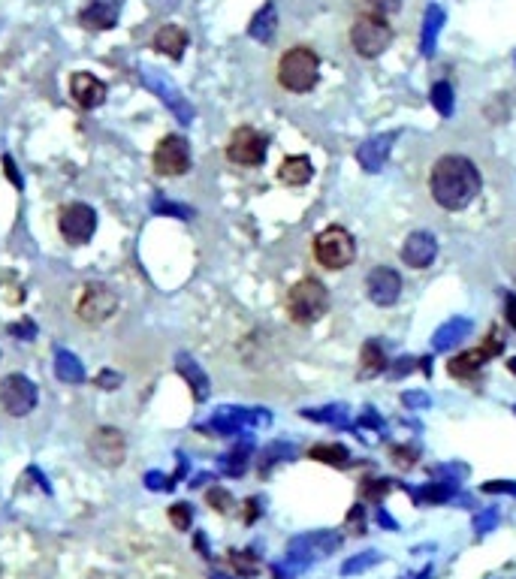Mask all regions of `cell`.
Wrapping results in <instances>:
<instances>
[{
	"label": "cell",
	"instance_id": "1",
	"mask_svg": "<svg viewBox=\"0 0 516 579\" xmlns=\"http://www.w3.org/2000/svg\"><path fill=\"white\" fill-rule=\"evenodd\" d=\"M480 190H483L480 169L465 154H444L432 163L429 193L441 209L462 212L480 197Z\"/></svg>",
	"mask_w": 516,
	"mask_h": 579
},
{
	"label": "cell",
	"instance_id": "2",
	"mask_svg": "<svg viewBox=\"0 0 516 579\" xmlns=\"http://www.w3.org/2000/svg\"><path fill=\"white\" fill-rule=\"evenodd\" d=\"M278 85L290 94H308L320 79V55L308 46H293L278 61Z\"/></svg>",
	"mask_w": 516,
	"mask_h": 579
},
{
	"label": "cell",
	"instance_id": "3",
	"mask_svg": "<svg viewBox=\"0 0 516 579\" xmlns=\"http://www.w3.org/2000/svg\"><path fill=\"white\" fill-rule=\"evenodd\" d=\"M284 308H287L293 323L311 326V323H317L329 311V290L317 278H302V281H296L287 290Z\"/></svg>",
	"mask_w": 516,
	"mask_h": 579
},
{
	"label": "cell",
	"instance_id": "4",
	"mask_svg": "<svg viewBox=\"0 0 516 579\" xmlns=\"http://www.w3.org/2000/svg\"><path fill=\"white\" fill-rule=\"evenodd\" d=\"M311 251H314V260L329 269V272H341V269H348L354 260H357V242L354 236L344 230V227H326L323 233L314 236L311 242Z\"/></svg>",
	"mask_w": 516,
	"mask_h": 579
},
{
	"label": "cell",
	"instance_id": "5",
	"mask_svg": "<svg viewBox=\"0 0 516 579\" xmlns=\"http://www.w3.org/2000/svg\"><path fill=\"white\" fill-rule=\"evenodd\" d=\"M393 40H396V31L384 16L363 13L351 25V46L360 58H381L393 46Z\"/></svg>",
	"mask_w": 516,
	"mask_h": 579
},
{
	"label": "cell",
	"instance_id": "6",
	"mask_svg": "<svg viewBox=\"0 0 516 579\" xmlns=\"http://www.w3.org/2000/svg\"><path fill=\"white\" fill-rule=\"evenodd\" d=\"M118 311V296L109 284L103 281H91L82 287L79 299H76V317L88 326H100L106 320H112Z\"/></svg>",
	"mask_w": 516,
	"mask_h": 579
},
{
	"label": "cell",
	"instance_id": "7",
	"mask_svg": "<svg viewBox=\"0 0 516 579\" xmlns=\"http://www.w3.org/2000/svg\"><path fill=\"white\" fill-rule=\"evenodd\" d=\"M151 163H154V172H157V175H166V178L185 175V172L191 169V145H188V139L179 136V133L163 136V139L154 145Z\"/></svg>",
	"mask_w": 516,
	"mask_h": 579
},
{
	"label": "cell",
	"instance_id": "8",
	"mask_svg": "<svg viewBox=\"0 0 516 579\" xmlns=\"http://www.w3.org/2000/svg\"><path fill=\"white\" fill-rule=\"evenodd\" d=\"M269 139L257 127H236L227 139V160L236 166H260L266 160Z\"/></svg>",
	"mask_w": 516,
	"mask_h": 579
},
{
	"label": "cell",
	"instance_id": "9",
	"mask_svg": "<svg viewBox=\"0 0 516 579\" xmlns=\"http://www.w3.org/2000/svg\"><path fill=\"white\" fill-rule=\"evenodd\" d=\"M58 230L67 245H88L97 233V212L85 203H70L58 212Z\"/></svg>",
	"mask_w": 516,
	"mask_h": 579
},
{
	"label": "cell",
	"instance_id": "10",
	"mask_svg": "<svg viewBox=\"0 0 516 579\" xmlns=\"http://www.w3.org/2000/svg\"><path fill=\"white\" fill-rule=\"evenodd\" d=\"M501 350H504V341H501L498 329H489L486 338H483V344L474 347V350H465V353L453 356V359L447 362V371H450V377H456V380H468V377H474L486 362H492V356H498Z\"/></svg>",
	"mask_w": 516,
	"mask_h": 579
},
{
	"label": "cell",
	"instance_id": "11",
	"mask_svg": "<svg viewBox=\"0 0 516 579\" xmlns=\"http://www.w3.org/2000/svg\"><path fill=\"white\" fill-rule=\"evenodd\" d=\"M37 405V386L25 374H10L0 383V408L10 417H28Z\"/></svg>",
	"mask_w": 516,
	"mask_h": 579
},
{
	"label": "cell",
	"instance_id": "12",
	"mask_svg": "<svg viewBox=\"0 0 516 579\" xmlns=\"http://www.w3.org/2000/svg\"><path fill=\"white\" fill-rule=\"evenodd\" d=\"M88 453L97 465L118 468V465H124V456H127V438H124V432H118L112 426H100L88 438Z\"/></svg>",
	"mask_w": 516,
	"mask_h": 579
},
{
	"label": "cell",
	"instance_id": "13",
	"mask_svg": "<svg viewBox=\"0 0 516 579\" xmlns=\"http://www.w3.org/2000/svg\"><path fill=\"white\" fill-rule=\"evenodd\" d=\"M366 296L381 305V308H390L399 302L402 296V275L390 266H375L369 275H366Z\"/></svg>",
	"mask_w": 516,
	"mask_h": 579
},
{
	"label": "cell",
	"instance_id": "14",
	"mask_svg": "<svg viewBox=\"0 0 516 579\" xmlns=\"http://www.w3.org/2000/svg\"><path fill=\"white\" fill-rule=\"evenodd\" d=\"M438 257V242L426 230H414L402 245V263L411 269H429Z\"/></svg>",
	"mask_w": 516,
	"mask_h": 579
},
{
	"label": "cell",
	"instance_id": "15",
	"mask_svg": "<svg viewBox=\"0 0 516 579\" xmlns=\"http://www.w3.org/2000/svg\"><path fill=\"white\" fill-rule=\"evenodd\" d=\"M70 97L79 109H97L106 100V85L94 73L79 70V73L70 76Z\"/></svg>",
	"mask_w": 516,
	"mask_h": 579
},
{
	"label": "cell",
	"instance_id": "16",
	"mask_svg": "<svg viewBox=\"0 0 516 579\" xmlns=\"http://www.w3.org/2000/svg\"><path fill=\"white\" fill-rule=\"evenodd\" d=\"M341 546V537L335 534V531H314V534H305V537H296L293 543H290V558H299L302 555V561L308 564L311 558H317V555H329V552H335Z\"/></svg>",
	"mask_w": 516,
	"mask_h": 579
},
{
	"label": "cell",
	"instance_id": "17",
	"mask_svg": "<svg viewBox=\"0 0 516 579\" xmlns=\"http://www.w3.org/2000/svg\"><path fill=\"white\" fill-rule=\"evenodd\" d=\"M188 43H191V37H188V31H185L182 25H163V28L154 34V40H151V46H154L160 55L172 58V61H182Z\"/></svg>",
	"mask_w": 516,
	"mask_h": 579
},
{
	"label": "cell",
	"instance_id": "18",
	"mask_svg": "<svg viewBox=\"0 0 516 579\" xmlns=\"http://www.w3.org/2000/svg\"><path fill=\"white\" fill-rule=\"evenodd\" d=\"M393 142H396V136H393V133H384V136L369 139V142L357 151L360 166H363L366 172H381V169H384V163H387V157H390V145H393Z\"/></svg>",
	"mask_w": 516,
	"mask_h": 579
},
{
	"label": "cell",
	"instance_id": "19",
	"mask_svg": "<svg viewBox=\"0 0 516 579\" xmlns=\"http://www.w3.org/2000/svg\"><path fill=\"white\" fill-rule=\"evenodd\" d=\"M311 175H314V166L305 154H290L278 166V181L287 184V187H302V184L311 181Z\"/></svg>",
	"mask_w": 516,
	"mask_h": 579
},
{
	"label": "cell",
	"instance_id": "20",
	"mask_svg": "<svg viewBox=\"0 0 516 579\" xmlns=\"http://www.w3.org/2000/svg\"><path fill=\"white\" fill-rule=\"evenodd\" d=\"M118 19V7L112 4V0H94V4L79 16V22L85 28H97V31H109Z\"/></svg>",
	"mask_w": 516,
	"mask_h": 579
},
{
	"label": "cell",
	"instance_id": "21",
	"mask_svg": "<svg viewBox=\"0 0 516 579\" xmlns=\"http://www.w3.org/2000/svg\"><path fill=\"white\" fill-rule=\"evenodd\" d=\"M468 332H471V320L453 317V320H447V323L435 332L432 347H435V350H450V347H456L462 338H468Z\"/></svg>",
	"mask_w": 516,
	"mask_h": 579
},
{
	"label": "cell",
	"instance_id": "22",
	"mask_svg": "<svg viewBox=\"0 0 516 579\" xmlns=\"http://www.w3.org/2000/svg\"><path fill=\"white\" fill-rule=\"evenodd\" d=\"M308 459L320 465H332V468H351V450L344 444H314L308 450Z\"/></svg>",
	"mask_w": 516,
	"mask_h": 579
},
{
	"label": "cell",
	"instance_id": "23",
	"mask_svg": "<svg viewBox=\"0 0 516 579\" xmlns=\"http://www.w3.org/2000/svg\"><path fill=\"white\" fill-rule=\"evenodd\" d=\"M387 368V353L381 341H366L360 350V377H378Z\"/></svg>",
	"mask_w": 516,
	"mask_h": 579
},
{
	"label": "cell",
	"instance_id": "24",
	"mask_svg": "<svg viewBox=\"0 0 516 579\" xmlns=\"http://www.w3.org/2000/svg\"><path fill=\"white\" fill-rule=\"evenodd\" d=\"M453 492H456V483H453V480H432V483H426L414 498L423 501V504H444Z\"/></svg>",
	"mask_w": 516,
	"mask_h": 579
},
{
	"label": "cell",
	"instance_id": "25",
	"mask_svg": "<svg viewBox=\"0 0 516 579\" xmlns=\"http://www.w3.org/2000/svg\"><path fill=\"white\" fill-rule=\"evenodd\" d=\"M230 567L242 576V579H251L260 573V561L251 549H233L230 552Z\"/></svg>",
	"mask_w": 516,
	"mask_h": 579
},
{
	"label": "cell",
	"instance_id": "26",
	"mask_svg": "<svg viewBox=\"0 0 516 579\" xmlns=\"http://www.w3.org/2000/svg\"><path fill=\"white\" fill-rule=\"evenodd\" d=\"M308 420H317V423H332V426H344L348 423V411L338 408V405H329V408H311V411H302Z\"/></svg>",
	"mask_w": 516,
	"mask_h": 579
},
{
	"label": "cell",
	"instance_id": "27",
	"mask_svg": "<svg viewBox=\"0 0 516 579\" xmlns=\"http://www.w3.org/2000/svg\"><path fill=\"white\" fill-rule=\"evenodd\" d=\"M378 561H381L378 552H360V555H354V558H348V561L341 564V576H357V573L375 567Z\"/></svg>",
	"mask_w": 516,
	"mask_h": 579
},
{
	"label": "cell",
	"instance_id": "28",
	"mask_svg": "<svg viewBox=\"0 0 516 579\" xmlns=\"http://www.w3.org/2000/svg\"><path fill=\"white\" fill-rule=\"evenodd\" d=\"M179 368H182V374L194 383V393H197V399H206L209 396V390H206V386H209V380H206V374L191 362V359H182L179 362Z\"/></svg>",
	"mask_w": 516,
	"mask_h": 579
},
{
	"label": "cell",
	"instance_id": "29",
	"mask_svg": "<svg viewBox=\"0 0 516 579\" xmlns=\"http://www.w3.org/2000/svg\"><path fill=\"white\" fill-rule=\"evenodd\" d=\"M169 522L176 525L179 531H188V528L194 525V507H191V504H185V501L172 504V507H169Z\"/></svg>",
	"mask_w": 516,
	"mask_h": 579
},
{
	"label": "cell",
	"instance_id": "30",
	"mask_svg": "<svg viewBox=\"0 0 516 579\" xmlns=\"http://www.w3.org/2000/svg\"><path fill=\"white\" fill-rule=\"evenodd\" d=\"M272 28H275V10H272V7H266V10H263L257 19H254V25H251V34H254L257 40H269Z\"/></svg>",
	"mask_w": 516,
	"mask_h": 579
},
{
	"label": "cell",
	"instance_id": "31",
	"mask_svg": "<svg viewBox=\"0 0 516 579\" xmlns=\"http://www.w3.org/2000/svg\"><path fill=\"white\" fill-rule=\"evenodd\" d=\"M390 456H393V465H399L402 471H411V468L417 465V459H420L417 447H405V444L393 447V450H390Z\"/></svg>",
	"mask_w": 516,
	"mask_h": 579
},
{
	"label": "cell",
	"instance_id": "32",
	"mask_svg": "<svg viewBox=\"0 0 516 579\" xmlns=\"http://www.w3.org/2000/svg\"><path fill=\"white\" fill-rule=\"evenodd\" d=\"M393 489V483L390 480H363V486H360V492H363V498H369V501H381L387 492Z\"/></svg>",
	"mask_w": 516,
	"mask_h": 579
},
{
	"label": "cell",
	"instance_id": "33",
	"mask_svg": "<svg viewBox=\"0 0 516 579\" xmlns=\"http://www.w3.org/2000/svg\"><path fill=\"white\" fill-rule=\"evenodd\" d=\"M432 103H435V109H438L441 115H450V112H453V97H450V85L438 82V85L432 88Z\"/></svg>",
	"mask_w": 516,
	"mask_h": 579
},
{
	"label": "cell",
	"instance_id": "34",
	"mask_svg": "<svg viewBox=\"0 0 516 579\" xmlns=\"http://www.w3.org/2000/svg\"><path fill=\"white\" fill-rule=\"evenodd\" d=\"M209 504L218 510V513H230L233 510V495L227 492V489H221V486H215V489H209Z\"/></svg>",
	"mask_w": 516,
	"mask_h": 579
},
{
	"label": "cell",
	"instance_id": "35",
	"mask_svg": "<svg viewBox=\"0 0 516 579\" xmlns=\"http://www.w3.org/2000/svg\"><path fill=\"white\" fill-rule=\"evenodd\" d=\"M366 7H369V13L390 19L393 13H399V10H402V0H366Z\"/></svg>",
	"mask_w": 516,
	"mask_h": 579
},
{
	"label": "cell",
	"instance_id": "36",
	"mask_svg": "<svg viewBox=\"0 0 516 579\" xmlns=\"http://www.w3.org/2000/svg\"><path fill=\"white\" fill-rule=\"evenodd\" d=\"M495 525H498V513L495 510H483V513L474 516V531L477 534H489Z\"/></svg>",
	"mask_w": 516,
	"mask_h": 579
},
{
	"label": "cell",
	"instance_id": "37",
	"mask_svg": "<svg viewBox=\"0 0 516 579\" xmlns=\"http://www.w3.org/2000/svg\"><path fill=\"white\" fill-rule=\"evenodd\" d=\"M483 492H504V495H516V483H510V480H489V483H483Z\"/></svg>",
	"mask_w": 516,
	"mask_h": 579
},
{
	"label": "cell",
	"instance_id": "38",
	"mask_svg": "<svg viewBox=\"0 0 516 579\" xmlns=\"http://www.w3.org/2000/svg\"><path fill=\"white\" fill-rule=\"evenodd\" d=\"M245 456H248V450L233 453V456H230V462H224V468H227L230 474H242V471H245V465H248V459H245Z\"/></svg>",
	"mask_w": 516,
	"mask_h": 579
},
{
	"label": "cell",
	"instance_id": "39",
	"mask_svg": "<svg viewBox=\"0 0 516 579\" xmlns=\"http://www.w3.org/2000/svg\"><path fill=\"white\" fill-rule=\"evenodd\" d=\"M348 525H351L357 534H366V510H363V507H354L351 516H348Z\"/></svg>",
	"mask_w": 516,
	"mask_h": 579
},
{
	"label": "cell",
	"instance_id": "40",
	"mask_svg": "<svg viewBox=\"0 0 516 579\" xmlns=\"http://www.w3.org/2000/svg\"><path fill=\"white\" fill-rule=\"evenodd\" d=\"M402 402H405L408 408H429V396H426V393H405Z\"/></svg>",
	"mask_w": 516,
	"mask_h": 579
},
{
	"label": "cell",
	"instance_id": "41",
	"mask_svg": "<svg viewBox=\"0 0 516 579\" xmlns=\"http://www.w3.org/2000/svg\"><path fill=\"white\" fill-rule=\"evenodd\" d=\"M417 362H420V359H408V356H405V359H399V365H393V377H405L408 371H414V368H417Z\"/></svg>",
	"mask_w": 516,
	"mask_h": 579
},
{
	"label": "cell",
	"instance_id": "42",
	"mask_svg": "<svg viewBox=\"0 0 516 579\" xmlns=\"http://www.w3.org/2000/svg\"><path fill=\"white\" fill-rule=\"evenodd\" d=\"M504 317H507V323L516 329V293H510V296L504 299Z\"/></svg>",
	"mask_w": 516,
	"mask_h": 579
},
{
	"label": "cell",
	"instance_id": "43",
	"mask_svg": "<svg viewBox=\"0 0 516 579\" xmlns=\"http://www.w3.org/2000/svg\"><path fill=\"white\" fill-rule=\"evenodd\" d=\"M245 507H248V510H245V522H254V519L260 516V501H257V498H248Z\"/></svg>",
	"mask_w": 516,
	"mask_h": 579
},
{
	"label": "cell",
	"instance_id": "44",
	"mask_svg": "<svg viewBox=\"0 0 516 579\" xmlns=\"http://www.w3.org/2000/svg\"><path fill=\"white\" fill-rule=\"evenodd\" d=\"M360 423H363L366 429H381V426H384V423H381V417H378L375 411H372V414H363V420H360Z\"/></svg>",
	"mask_w": 516,
	"mask_h": 579
},
{
	"label": "cell",
	"instance_id": "45",
	"mask_svg": "<svg viewBox=\"0 0 516 579\" xmlns=\"http://www.w3.org/2000/svg\"><path fill=\"white\" fill-rule=\"evenodd\" d=\"M378 522H381V525H387V528H399V525H396V522L384 513V507H378Z\"/></svg>",
	"mask_w": 516,
	"mask_h": 579
},
{
	"label": "cell",
	"instance_id": "46",
	"mask_svg": "<svg viewBox=\"0 0 516 579\" xmlns=\"http://www.w3.org/2000/svg\"><path fill=\"white\" fill-rule=\"evenodd\" d=\"M507 368H510V371L516 374V359H510V362H507Z\"/></svg>",
	"mask_w": 516,
	"mask_h": 579
},
{
	"label": "cell",
	"instance_id": "47",
	"mask_svg": "<svg viewBox=\"0 0 516 579\" xmlns=\"http://www.w3.org/2000/svg\"><path fill=\"white\" fill-rule=\"evenodd\" d=\"M212 579H224V576H221V573H215V576H212Z\"/></svg>",
	"mask_w": 516,
	"mask_h": 579
},
{
	"label": "cell",
	"instance_id": "48",
	"mask_svg": "<svg viewBox=\"0 0 516 579\" xmlns=\"http://www.w3.org/2000/svg\"><path fill=\"white\" fill-rule=\"evenodd\" d=\"M513 414H516V408H513Z\"/></svg>",
	"mask_w": 516,
	"mask_h": 579
}]
</instances>
